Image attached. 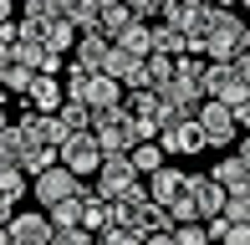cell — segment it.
Returning <instances> with one entry per match:
<instances>
[{
	"label": "cell",
	"instance_id": "obj_12",
	"mask_svg": "<svg viewBox=\"0 0 250 245\" xmlns=\"http://www.w3.org/2000/svg\"><path fill=\"white\" fill-rule=\"evenodd\" d=\"M5 240H10V245H46V240H51V225H46L41 209H16L10 225H5Z\"/></svg>",
	"mask_w": 250,
	"mask_h": 245
},
{
	"label": "cell",
	"instance_id": "obj_8",
	"mask_svg": "<svg viewBox=\"0 0 250 245\" xmlns=\"http://www.w3.org/2000/svg\"><path fill=\"white\" fill-rule=\"evenodd\" d=\"M143 194H148V204H158L168 215V209L179 204V199L189 194V174L184 169H174V163H164L158 174H148V184H143Z\"/></svg>",
	"mask_w": 250,
	"mask_h": 245
},
{
	"label": "cell",
	"instance_id": "obj_11",
	"mask_svg": "<svg viewBox=\"0 0 250 245\" xmlns=\"http://www.w3.org/2000/svg\"><path fill=\"white\" fill-rule=\"evenodd\" d=\"M189 204H194V220L209 225L214 215L225 209V189L209 179V174H189Z\"/></svg>",
	"mask_w": 250,
	"mask_h": 245
},
{
	"label": "cell",
	"instance_id": "obj_10",
	"mask_svg": "<svg viewBox=\"0 0 250 245\" xmlns=\"http://www.w3.org/2000/svg\"><path fill=\"white\" fill-rule=\"evenodd\" d=\"M56 26V0H26L21 5V26H16V41H36L41 46V36Z\"/></svg>",
	"mask_w": 250,
	"mask_h": 245
},
{
	"label": "cell",
	"instance_id": "obj_28",
	"mask_svg": "<svg viewBox=\"0 0 250 245\" xmlns=\"http://www.w3.org/2000/svg\"><path fill=\"white\" fill-rule=\"evenodd\" d=\"M168 240H174V245H209L204 225H174V230H168Z\"/></svg>",
	"mask_w": 250,
	"mask_h": 245
},
{
	"label": "cell",
	"instance_id": "obj_15",
	"mask_svg": "<svg viewBox=\"0 0 250 245\" xmlns=\"http://www.w3.org/2000/svg\"><path fill=\"white\" fill-rule=\"evenodd\" d=\"M107 46H112V41H102L97 31L77 36V46H72V66H77V72H102V61H107Z\"/></svg>",
	"mask_w": 250,
	"mask_h": 245
},
{
	"label": "cell",
	"instance_id": "obj_3",
	"mask_svg": "<svg viewBox=\"0 0 250 245\" xmlns=\"http://www.w3.org/2000/svg\"><path fill=\"white\" fill-rule=\"evenodd\" d=\"M92 179H97V189H92V194H97V199H107V204H112V199H123L128 189H138V184H143L138 174H133L128 153H107V159L97 163V174H92Z\"/></svg>",
	"mask_w": 250,
	"mask_h": 245
},
{
	"label": "cell",
	"instance_id": "obj_1",
	"mask_svg": "<svg viewBox=\"0 0 250 245\" xmlns=\"http://www.w3.org/2000/svg\"><path fill=\"white\" fill-rule=\"evenodd\" d=\"M240 31H245V20L235 16V10H220V5H214L209 36H204V51H199V57L209 61V66H230L235 57H240Z\"/></svg>",
	"mask_w": 250,
	"mask_h": 245
},
{
	"label": "cell",
	"instance_id": "obj_37",
	"mask_svg": "<svg viewBox=\"0 0 250 245\" xmlns=\"http://www.w3.org/2000/svg\"><path fill=\"white\" fill-rule=\"evenodd\" d=\"M0 107H5V92H0Z\"/></svg>",
	"mask_w": 250,
	"mask_h": 245
},
{
	"label": "cell",
	"instance_id": "obj_35",
	"mask_svg": "<svg viewBox=\"0 0 250 245\" xmlns=\"http://www.w3.org/2000/svg\"><path fill=\"white\" fill-rule=\"evenodd\" d=\"M5 20H10V0H0V26H5Z\"/></svg>",
	"mask_w": 250,
	"mask_h": 245
},
{
	"label": "cell",
	"instance_id": "obj_14",
	"mask_svg": "<svg viewBox=\"0 0 250 245\" xmlns=\"http://www.w3.org/2000/svg\"><path fill=\"white\" fill-rule=\"evenodd\" d=\"M209 179L220 184L225 194H250V163L240 159V153H225V159L209 169Z\"/></svg>",
	"mask_w": 250,
	"mask_h": 245
},
{
	"label": "cell",
	"instance_id": "obj_31",
	"mask_svg": "<svg viewBox=\"0 0 250 245\" xmlns=\"http://www.w3.org/2000/svg\"><path fill=\"white\" fill-rule=\"evenodd\" d=\"M0 41H5V46H16V20H5V26H0Z\"/></svg>",
	"mask_w": 250,
	"mask_h": 245
},
{
	"label": "cell",
	"instance_id": "obj_20",
	"mask_svg": "<svg viewBox=\"0 0 250 245\" xmlns=\"http://www.w3.org/2000/svg\"><path fill=\"white\" fill-rule=\"evenodd\" d=\"M26 194H31V179H26L21 169H5V163H0V204H10V209H16Z\"/></svg>",
	"mask_w": 250,
	"mask_h": 245
},
{
	"label": "cell",
	"instance_id": "obj_19",
	"mask_svg": "<svg viewBox=\"0 0 250 245\" xmlns=\"http://www.w3.org/2000/svg\"><path fill=\"white\" fill-rule=\"evenodd\" d=\"M112 46H118V51H128V57H138V61H148V57H153V26H138V20H133V26L123 31Z\"/></svg>",
	"mask_w": 250,
	"mask_h": 245
},
{
	"label": "cell",
	"instance_id": "obj_22",
	"mask_svg": "<svg viewBox=\"0 0 250 245\" xmlns=\"http://www.w3.org/2000/svg\"><path fill=\"white\" fill-rule=\"evenodd\" d=\"M128 163H133V174H138V179H148V174H158L168 159L158 153V143H138V148L128 153Z\"/></svg>",
	"mask_w": 250,
	"mask_h": 245
},
{
	"label": "cell",
	"instance_id": "obj_36",
	"mask_svg": "<svg viewBox=\"0 0 250 245\" xmlns=\"http://www.w3.org/2000/svg\"><path fill=\"white\" fill-rule=\"evenodd\" d=\"M235 153H240V159H245V163H250V138H245V143H240V148H235Z\"/></svg>",
	"mask_w": 250,
	"mask_h": 245
},
{
	"label": "cell",
	"instance_id": "obj_13",
	"mask_svg": "<svg viewBox=\"0 0 250 245\" xmlns=\"http://www.w3.org/2000/svg\"><path fill=\"white\" fill-rule=\"evenodd\" d=\"M62 102H66V92H62V77H31V87H26V113L51 118Z\"/></svg>",
	"mask_w": 250,
	"mask_h": 245
},
{
	"label": "cell",
	"instance_id": "obj_21",
	"mask_svg": "<svg viewBox=\"0 0 250 245\" xmlns=\"http://www.w3.org/2000/svg\"><path fill=\"white\" fill-rule=\"evenodd\" d=\"M72 46H77V31L66 26V20H56V26L46 31V36H41V51H46V57H72Z\"/></svg>",
	"mask_w": 250,
	"mask_h": 245
},
{
	"label": "cell",
	"instance_id": "obj_5",
	"mask_svg": "<svg viewBox=\"0 0 250 245\" xmlns=\"http://www.w3.org/2000/svg\"><path fill=\"white\" fill-rule=\"evenodd\" d=\"M153 143H158V153H164V159H194V153L204 148L194 118H164V128H158Z\"/></svg>",
	"mask_w": 250,
	"mask_h": 245
},
{
	"label": "cell",
	"instance_id": "obj_30",
	"mask_svg": "<svg viewBox=\"0 0 250 245\" xmlns=\"http://www.w3.org/2000/svg\"><path fill=\"white\" fill-rule=\"evenodd\" d=\"M235 133H245V138H250V102L235 107Z\"/></svg>",
	"mask_w": 250,
	"mask_h": 245
},
{
	"label": "cell",
	"instance_id": "obj_18",
	"mask_svg": "<svg viewBox=\"0 0 250 245\" xmlns=\"http://www.w3.org/2000/svg\"><path fill=\"white\" fill-rule=\"evenodd\" d=\"M128 26H133V20H128V5H123V0H102V5H97V36L102 41H118Z\"/></svg>",
	"mask_w": 250,
	"mask_h": 245
},
{
	"label": "cell",
	"instance_id": "obj_27",
	"mask_svg": "<svg viewBox=\"0 0 250 245\" xmlns=\"http://www.w3.org/2000/svg\"><path fill=\"white\" fill-rule=\"evenodd\" d=\"M204 77V57H179L174 61V82H199Z\"/></svg>",
	"mask_w": 250,
	"mask_h": 245
},
{
	"label": "cell",
	"instance_id": "obj_32",
	"mask_svg": "<svg viewBox=\"0 0 250 245\" xmlns=\"http://www.w3.org/2000/svg\"><path fill=\"white\" fill-rule=\"evenodd\" d=\"M240 57H245V61H250V26H245V31H240Z\"/></svg>",
	"mask_w": 250,
	"mask_h": 245
},
{
	"label": "cell",
	"instance_id": "obj_6",
	"mask_svg": "<svg viewBox=\"0 0 250 245\" xmlns=\"http://www.w3.org/2000/svg\"><path fill=\"white\" fill-rule=\"evenodd\" d=\"M194 128H199L204 148H230V143L240 138V133H235V113L220 107V102H199L194 107Z\"/></svg>",
	"mask_w": 250,
	"mask_h": 245
},
{
	"label": "cell",
	"instance_id": "obj_34",
	"mask_svg": "<svg viewBox=\"0 0 250 245\" xmlns=\"http://www.w3.org/2000/svg\"><path fill=\"white\" fill-rule=\"evenodd\" d=\"M143 245H174L168 235H143Z\"/></svg>",
	"mask_w": 250,
	"mask_h": 245
},
{
	"label": "cell",
	"instance_id": "obj_9",
	"mask_svg": "<svg viewBox=\"0 0 250 245\" xmlns=\"http://www.w3.org/2000/svg\"><path fill=\"white\" fill-rule=\"evenodd\" d=\"M123 113L133 118V133H138V143H153L158 138V128H164V102H158L153 92H133L128 102H123Z\"/></svg>",
	"mask_w": 250,
	"mask_h": 245
},
{
	"label": "cell",
	"instance_id": "obj_25",
	"mask_svg": "<svg viewBox=\"0 0 250 245\" xmlns=\"http://www.w3.org/2000/svg\"><path fill=\"white\" fill-rule=\"evenodd\" d=\"M220 220H225V225H250V194H225Z\"/></svg>",
	"mask_w": 250,
	"mask_h": 245
},
{
	"label": "cell",
	"instance_id": "obj_2",
	"mask_svg": "<svg viewBox=\"0 0 250 245\" xmlns=\"http://www.w3.org/2000/svg\"><path fill=\"white\" fill-rule=\"evenodd\" d=\"M92 143L102 148V159L107 153H133L138 148V133H133V118L123 113V107H107V113H92Z\"/></svg>",
	"mask_w": 250,
	"mask_h": 245
},
{
	"label": "cell",
	"instance_id": "obj_17",
	"mask_svg": "<svg viewBox=\"0 0 250 245\" xmlns=\"http://www.w3.org/2000/svg\"><path fill=\"white\" fill-rule=\"evenodd\" d=\"M26 153H31V138L21 133V122H5V118H0V163H5V169H21Z\"/></svg>",
	"mask_w": 250,
	"mask_h": 245
},
{
	"label": "cell",
	"instance_id": "obj_7",
	"mask_svg": "<svg viewBox=\"0 0 250 245\" xmlns=\"http://www.w3.org/2000/svg\"><path fill=\"white\" fill-rule=\"evenodd\" d=\"M82 189H87L82 179H72V174L56 163V169H46V174H36V179H31V199H36L41 215H46L51 204H66V199H77Z\"/></svg>",
	"mask_w": 250,
	"mask_h": 245
},
{
	"label": "cell",
	"instance_id": "obj_4",
	"mask_svg": "<svg viewBox=\"0 0 250 245\" xmlns=\"http://www.w3.org/2000/svg\"><path fill=\"white\" fill-rule=\"evenodd\" d=\"M56 163H62L72 179H82V184H87V179L97 174V163H102V148L92 143V133H72V138L56 148Z\"/></svg>",
	"mask_w": 250,
	"mask_h": 245
},
{
	"label": "cell",
	"instance_id": "obj_29",
	"mask_svg": "<svg viewBox=\"0 0 250 245\" xmlns=\"http://www.w3.org/2000/svg\"><path fill=\"white\" fill-rule=\"evenodd\" d=\"M46 245H92V235H87V230H51Z\"/></svg>",
	"mask_w": 250,
	"mask_h": 245
},
{
	"label": "cell",
	"instance_id": "obj_23",
	"mask_svg": "<svg viewBox=\"0 0 250 245\" xmlns=\"http://www.w3.org/2000/svg\"><path fill=\"white\" fill-rule=\"evenodd\" d=\"M153 57H168V61H179V57H189V46H184V36H179V31H168V26H153Z\"/></svg>",
	"mask_w": 250,
	"mask_h": 245
},
{
	"label": "cell",
	"instance_id": "obj_26",
	"mask_svg": "<svg viewBox=\"0 0 250 245\" xmlns=\"http://www.w3.org/2000/svg\"><path fill=\"white\" fill-rule=\"evenodd\" d=\"M26 87H31V72H26V66H5V72H0V92L26 97Z\"/></svg>",
	"mask_w": 250,
	"mask_h": 245
},
{
	"label": "cell",
	"instance_id": "obj_16",
	"mask_svg": "<svg viewBox=\"0 0 250 245\" xmlns=\"http://www.w3.org/2000/svg\"><path fill=\"white\" fill-rule=\"evenodd\" d=\"M77 204H82V220H77V225H82L87 235H102V230H112V204H107V199H97L92 189H82V199H77Z\"/></svg>",
	"mask_w": 250,
	"mask_h": 245
},
{
	"label": "cell",
	"instance_id": "obj_24",
	"mask_svg": "<svg viewBox=\"0 0 250 245\" xmlns=\"http://www.w3.org/2000/svg\"><path fill=\"white\" fill-rule=\"evenodd\" d=\"M56 122H62L66 133H87V128H92V113H87L82 102H62V107H56Z\"/></svg>",
	"mask_w": 250,
	"mask_h": 245
},
{
	"label": "cell",
	"instance_id": "obj_33",
	"mask_svg": "<svg viewBox=\"0 0 250 245\" xmlns=\"http://www.w3.org/2000/svg\"><path fill=\"white\" fill-rule=\"evenodd\" d=\"M5 66H16V61H10V46L0 41V72H5Z\"/></svg>",
	"mask_w": 250,
	"mask_h": 245
}]
</instances>
